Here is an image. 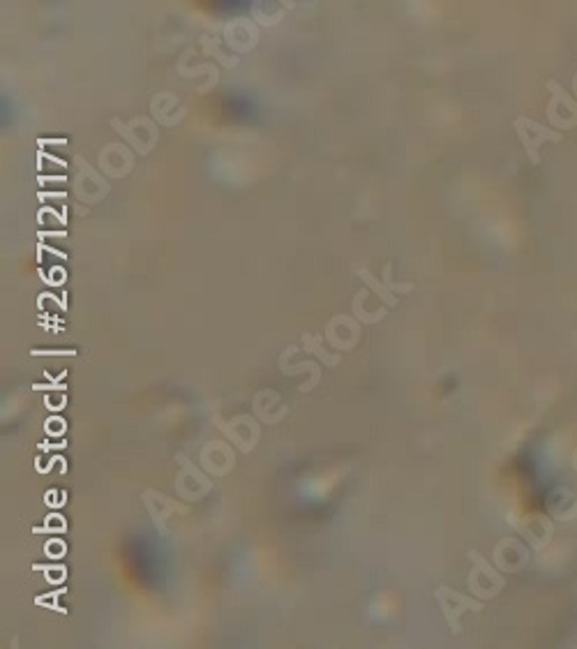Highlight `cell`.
I'll return each mask as SVG.
<instances>
[{
	"instance_id": "cell-1",
	"label": "cell",
	"mask_w": 577,
	"mask_h": 649,
	"mask_svg": "<svg viewBox=\"0 0 577 649\" xmlns=\"http://www.w3.org/2000/svg\"><path fill=\"white\" fill-rule=\"evenodd\" d=\"M515 130H518V134H520V141L527 150L531 164L541 162V153H538V150L545 146V141L557 143V141L564 139V134L561 132L550 130V127H545V125L536 123V120H531V118H525V116H520L518 120H515Z\"/></svg>"
},
{
	"instance_id": "cell-2",
	"label": "cell",
	"mask_w": 577,
	"mask_h": 649,
	"mask_svg": "<svg viewBox=\"0 0 577 649\" xmlns=\"http://www.w3.org/2000/svg\"><path fill=\"white\" fill-rule=\"evenodd\" d=\"M552 100L548 104V118L557 130H571L577 125V102L561 88L557 81H550Z\"/></svg>"
},
{
	"instance_id": "cell-3",
	"label": "cell",
	"mask_w": 577,
	"mask_h": 649,
	"mask_svg": "<svg viewBox=\"0 0 577 649\" xmlns=\"http://www.w3.org/2000/svg\"><path fill=\"white\" fill-rule=\"evenodd\" d=\"M476 564V569L472 571V576H469V587H472V592L483 596V599H492V596H497L501 590H504L506 585V578L499 576V573L492 569V566L483 560L478 553H472L469 555Z\"/></svg>"
},
{
	"instance_id": "cell-4",
	"label": "cell",
	"mask_w": 577,
	"mask_h": 649,
	"mask_svg": "<svg viewBox=\"0 0 577 649\" xmlns=\"http://www.w3.org/2000/svg\"><path fill=\"white\" fill-rule=\"evenodd\" d=\"M439 599H441L444 613L448 617V624L453 626V631H458V620L465 610H481V603L478 601H472V599H467V596H462L458 592L446 590V587L439 590Z\"/></svg>"
}]
</instances>
